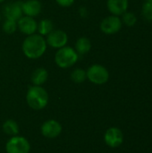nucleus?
I'll use <instances>...</instances> for the list:
<instances>
[{
	"label": "nucleus",
	"mask_w": 152,
	"mask_h": 153,
	"mask_svg": "<svg viewBox=\"0 0 152 153\" xmlns=\"http://www.w3.org/2000/svg\"><path fill=\"white\" fill-rule=\"evenodd\" d=\"M122 20L119 16L109 15L104 18L100 22V30L103 33L108 35H112L117 33L122 29Z\"/></svg>",
	"instance_id": "obj_6"
},
{
	"label": "nucleus",
	"mask_w": 152,
	"mask_h": 153,
	"mask_svg": "<svg viewBox=\"0 0 152 153\" xmlns=\"http://www.w3.org/2000/svg\"><path fill=\"white\" fill-rule=\"evenodd\" d=\"M0 61H1V52H0Z\"/></svg>",
	"instance_id": "obj_25"
},
{
	"label": "nucleus",
	"mask_w": 152,
	"mask_h": 153,
	"mask_svg": "<svg viewBox=\"0 0 152 153\" xmlns=\"http://www.w3.org/2000/svg\"><path fill=\"white\" fill-rule=\"evenodd\" d=\"M2 29L4 33L13 34L17 30V22L10 19H5L2 25Z\"/></svg>",
	"instance_id": "obj_19"
},
{
	"label": "nucleus",
	"mask_w": 152,
	"mask_h": 153,
	"mask_svg": "<svg viewBox=\"0 0 152 153\" xmlns=\"http://www.w3.org/2000/svg\"><path fill=\"white\" fill-rule=\"evenodd\" d=\"M46 41L47 46L53 48H61L66 46L68 42V35L63 30H53L49 34L46 36Z\"/></svg>",
	"instance_id": "obj_7"
},
{
	"label": "nucleus",
	"mask_w": 152,
	"mask_h": 153,
	"mask_svg": "<svg viewBox=\"0 0 152 153\" xmlns=\"http://www.w3.org/2000/svg\"><path fill=\"white\" fill-rule=\"evenodd\" d=\"M46 39L39 33L27 36L22 44V49L24 56L29 59H39L47 50Z\"/></svg>",
	"instance_id": "obj_1"
},
{
	"label": "nucleus",
	"mask_w": 152,
	"mask_h": 153,
	"mask_svg": "<svg viewBox=\"0 0 152 153\" xmlns=\"http://www.w3.org/2000/svg\"><path fill=\"white\" fill-rule=\"evenodd\" d=\"M38 27V22L33 17L22 15L17 21V30H19L24 35H31L36 33Z\"/></svg>",
	"instance_id": "obj_10"
},
{
	"label": "nucleus",
	"mask_w": 152,
	"mask_h": 153,
	"mask_svg": "<svg viewBox=\"0 0 152 153\" xmlns=\"http://www.w3.org/2000/svg\"><path fill=\"white\" fill-rule=\"evenodd\" d=\"M4 1H5V0H0V4L3 3V2H4Z\"/></svg>",
	"instance_id": "obj_24"
},
{
	"label": "nucleus",
	"mask_w": 152,
	"mask_h": 153,
	"mask_svg": "<svg viewBox=\"0 0 152 153\" xmlns=\"http://www.w3.org/2000/svg\"><path fill=\"white\" fill-rule=\"evenodd\" d=\"M48 79V72L43 67L35 69L31 74V82L35 86H42Z\"/></svg>",
	"instance_id": "obj_14"
},
{
	"label": "nucleus",
	"mask_w": 152,
	"mask_h": 153,
	"mask_svg": "<svg viewBox=\"0 0 152 153\" xmlns=\"http://www.w3.org/2000/svg\"><path fill=\"white\" fill-rule=\"evenodd\" d=\"M145 2H152V0H145Z\"/></svg>",
	"instance_id": "obj_23"
},
{
	"label": "nucleus",
	"mask_w": 152,
	"mask_h": 153,
	"mask_svg": "<svg viewBox=\"0 0 152 153\" xmlns=\"http://www.w3.org/2000/svg\"><path fill=\"white\" fill-rule=\"evenodd\" d=\"M3 13L5 19H10L17 22L23 15L22 10V1L12 2L5 4L3 9Z\"/></svg>",
	"instance_id": "obj_11"
},
{
	"label": "nucleus",
	"mask_w": 152,
	"mask_h": 153,
	"mask_svg": "<svg viewBox=\"0 0 152 153\" xmlns=\"http://www.w3.org/2000/svg\"><path fill=\"white\" fill-rule=\"evenodd\" d=\"M87 79L86 71L82 68H76L71 73V80L75 83H82Z\"/></svg>",
	"instance_id": "obj_18"
},
{
	"label": "nucleus",
	"mask_w": 152,
	"mask_h": 153,
	"mask_svg": "<svg viewBox=\"0 0 152 153\" xmlns=\"http://www.w3.org/2000/svg\"><path fill=\"white\" fill-rule=\"evenodd\" d=\"M79 55L75 49L69 46H65L58 48L55 54V63L56 65L62 68L67 69L73 66L79 60Z\"/></svg>",
	"instance_id": "obj_3"
},
{
	"label": "nucleus",
	"mask_w": 152,
	"mask_h": 153,
	"mask_svg": "<svg viewBox=\"0 0 152 153\" xmlns=\"http://www.w3.org/2000/svg\"><path fill=\"white\" fill-rule=\"evenodd\" d=\"M54 30V23L50 19H42L38 22V33L45 37Z\"/></svg>",
	"instance_id": "obj_16"
},
{
	"label": "nucleus",
	"mask_w": 152,
	"mask_h": 153,
	"mask_svg": "<svg viewBox=\"0 0 152 153\" xmlns=\"http://www.w3.org/2000/svg\"><path fill=\"white\" fill-rule=\"evenodd\" d=\"M49 96L42 86H30L26 93V101L29 107L34 110H41L48 104Z\"/></svg>",
	"instance_id": "obj_2"
},
{
	"label": "nucleus",
	"mask_w": 152,
	"mask_h": 153,
	"mask_svg": "<svg viewBox=\"0 0 152 153\" xmlns=\"http://www.w3.org/2000/svg\"><path fill=\"white\" fill-rule=\"evenodd\" d=\"M6 153H30V144L29 141L22 136H12L5 144Z\"/></svg>",
	"instance_id": "obj_5"
},
{
	"label": "nucleus",
	"mask_w": 152,
	"mask_h": 153,
	"mask_svg": "<svg viewBox=\"0 0 152 153\" xmlns=\"http://www.w3.org/2000/svg\"><path fill=\"white\" fill-rule=\"evenodd\" d=\"M104 141L108 147L117 148L124 142V134L119 128L110 127L105 133Z\"/></svg>",
	"instance_id": "obj_9"
},
{
	"label": "nucleus",
	"mask_w": 152,
	"mask_h": 153,
	"mask_svg": "<svg viewBox=\"0 0 152 153\" xmlns=\"http://www.w3.org/2000/svg\"><path fill=\"white\" fill-rule=\"evenodd\" d=\"M86 74H87V79L90 82L96 85L105 84L106 82H108L109 79L108 70L105 66L99 64H94L90 65L87 69Z\"/></svg>",
	"instance_id": "obj_4"
},
{
	"label": "nucleus",
	"mask_w": 152,
	"mask_h": 153,
	"mask_svg": "<svg viewBox=\"0 0 152 153\" xmlns=\"http://www.w3.org/2000/svg\"><path fill=\"white\" fill-rule=\"evenodd\" d=\"M129 2L128 0H108L107 6L108 11L116 16L124 14L128 8Z\"/></svg>",
	"instance_id": "obj_13"
},
{
	"label": "nucleus",
	"mask_w": 152,
	"mask_h": 153,
	"mask_svg": "<svg viewBox=\"0 0 152 153\" xmlns=\"http://www.w3.org/2000/svg\"><path fill=\"white\" fill-rule=\"evenodd\" d=\"M74 49L79 56L86 55L91 49V42L86 37H80L75 42Z\"/></svg>",
	"instance_id": "obj_15"
},
{
	"label": "nucleus",
	"mask_w": 152,
	"mask_h": 153,
	"mask_svg": "<svg viewBox=\"0 0 152 153\" xmlns=\"http://www.w3.org/2000/svg\"><path fill=\"white\" fill-rule=\"evenodd\" d=\"M75 0H56V3L62 7H70L74 4Z\"/></svg>",
	"instance_id": "obj_22"
},
{
	"label": "nucleus",
	"mask_w": 152,
	"mask_h": 153,
	"mask_svg": "<svg viewBox=\"0 0 152 153\" xmlns=\"http://www.w3.org/2000/svg\"><path fill=\"white\" fill-rule=\"evenodd\" d=\"M40 132L44 137L48 139H55L58 137L62 133V126L58 121L55 119H49L42 124Z\"/></svg>",
	"instance_id": "obj_8"
},
{
	"label": "nucleus",
	"mask_w": 152,
	"mask_h": 153,
	"mask_svg": "<svg viewBox=\"0 0 152 153\" xmlns=\"http://www.w3.org/2000/svg\"><path fill=\"white\" fill-rule=\"evenodd\" d=\"M2 128H3L4 133L10 136H15V135H18V134H19V126L13 119L6 120L3 124Z\"/></svg>",
	"instance_id": "obj_17"
},
{
	"label": "nucleus",
	"mask_w": 152,
	"mask_h": 153,
	"mask_svg": "<svg viewBox=\"0 0 152 153\" xmlns=\"http://www.w3.org/2000/svg\"><path fill=\"white\" fill-rule=\"evenodd\" d=\"M22 10L23 15L36 17L42 11V4L39 0H25L22 2Z\"/></svg>",
	"instance_id": "obj_12"
},
{
	"label": "nucleus",
	"mask_w": 152,
	"mask_h": 153,
	"mask_svg": "<svg viewBox=\"0 0 152 153\" xmlns=\"http://www.w3.org/2000/svg\"><path fill=\"white\" fill-rule=\"evenodd\" d=\"M0 19H1V13H0Z\"/></svg>",
	"instance_id": "obj_26"
},
{
	"label": "nucleus",
	"mask_w": 152,
	"mask_h": 153,
	"mask_svg": "<svg viewBox=\"0 0 152 153\" xmlns=\"http://www.w3.org/2000/svg\"><path fill=\"white\" fill-rule=\"evenodd\" d=\"M122 22L125 23L126 26L132 27L136 24L137 22V17L133 13L131 12H125L124 14H122Z\"/></svg>",
	"instance_id": "obj_20"
},
{
	"label": "nucleus",
	"mask_w": 152,
	"mask_h": 153,
	"mask_svg": "<svg viewBox=\"0 0 152 153\" xmlns=\"http://www.w3.org/2000/svg\"><path fill=\"white\" fill-rule=\"evenodd\" d=\"M142 13L147 21H152V2H145L143 4Z\"/></svg>",
	"instance_id": "obj_21"
}]
</instances>
